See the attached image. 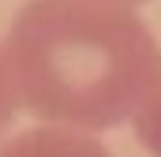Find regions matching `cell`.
<instances>
[{"instance_id":"obj_1","label":"cell","mask_w":161,"mask_h":157,"mask_svg":"<svg viewBox=\"0 0 161 157\" xmlns=\"http://www.w3.org/2000/svg\"><path fill=\"white\" fill-rule=\"evenodd\" d=\"M4 60L19 109L53 127L101 131L139 116L161 78V49L124 4L30 0L8 26Z\"/></svg>"},{"instance_id":"obj_2","label":"cell","mask_w":161,"mask_h":157,"mask_svg":"<svg viewBox=\"0 0 161 157\" xmlns=\"http://www.w3.org/2000/svg\"><path fill=\"white\" fill-rule=\"evenodd\" d=\"M0 157H113L97 138L71 127H30L0 146Z\"/></svg>"},{"instance_id":"obj_3","label":"cell","mask_w":161,"mask_h":157,"mask_svg":"<svg viewBox=\"0 0 161 157\" xmlns=\"http://www.w3.org/2000/svg\"><path fill=\"white\" fill-rule=\"evenodd\" d=\"M135 131H139V142L154 157H161V78H158V86L150 90V97L142 101L139 116H135Z\"/></svg>"},{"instance_id":"obj_4","label":"cell","mask_w":161,"mask_h":157,"mask_svg":"<svg viewBox=\"0 0 161 157\" xmlns=\"http://www.w3.org/2000/svg\"><path fill=\"white\" fill-rule=\"evenodd\" d=\"M15 112H19V97H15L11 71H8V60H4V45H0V135L11 127Z\"/></svg>"},{"instance_id":"obj_5","label":"cell","mask_w":161,"mask_h":157,"mask_svg":"<svg viewBox=\"0 0 161 157\" xmlns=\"http://www.w3.org/2000/svg\"><path fill=\"white\" fill-rule=\"evenodd\" d=\"M97 4H124V8H131V4H142V0H97Z\"/></svg>"}]
</instances>
